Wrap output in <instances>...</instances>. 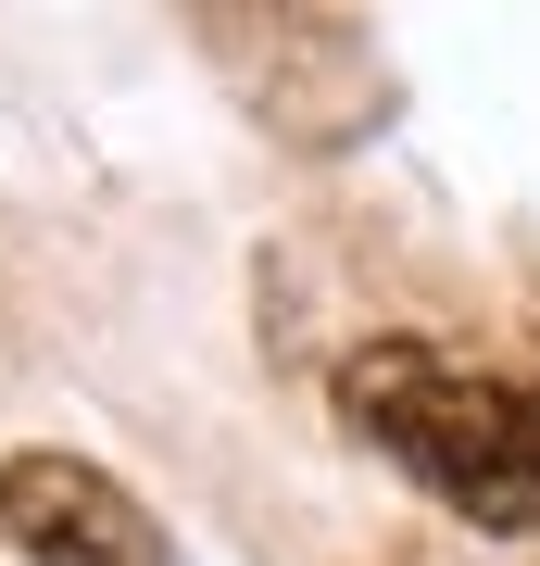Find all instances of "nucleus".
I'll return each instance as SVG.
<instances>
[{
  "label": "nucleus",
  "mask_w": 540,
  "mask_h": 566,
  "mask_svg": "<svg viewBox=\"0 0 540 566\" xmlns=\"http://www.w3.org/2000/svg\"><path fill=\"white\" fill-rule=\"evenodd\" d=\"M0 528L25 566H177L151 504L88 453H0Z\"/></svg>",
  "instance_id": "2"
},
{
  "label": "nucleus",
  "mask_w": 540,
  "mask_h": 566,
  "mask_svg": "<svg viewBox=\"0 0 540 566\" xmlns=\"http://www.w3.org/2000/svg\"><path fill=\"white\" fill-rule=\"evenodd\" d=\"M340 428L465 528L540 542V378H490L441 340H364L340 365Z\"/></svg>",
  "instance_id": "1"
}]
</instances>
